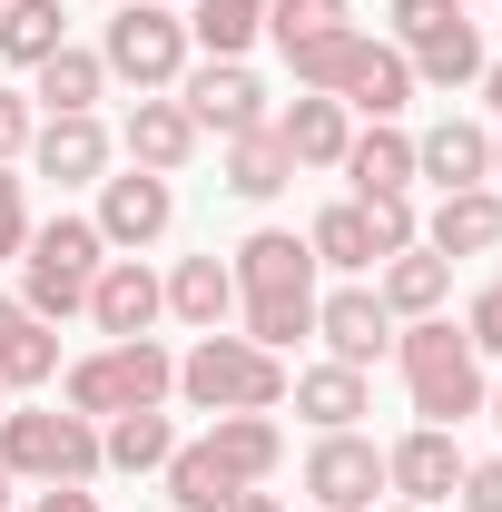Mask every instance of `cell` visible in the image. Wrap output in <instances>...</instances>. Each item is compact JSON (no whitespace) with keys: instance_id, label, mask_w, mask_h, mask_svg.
Wrapping results in <instances>:
<instances>
[{"instance_id":"cell-1","label":"cell","mask_w":502,"mask_h":512,"mask_svg":"<svg viewBox=\"0 0 502 512\" xmlns=\"http://www.w3.org/2000/svg\"><path fill=\"white\" fill-rule=\"evenodd\" d=\"M227 276H237V316H247V335L266 355L315 335V247L296 227H256L247 247L227 256Z\"/></svg>"},{"instance_id":"cell-2","label":"cell","mask_w":502,"mask_h":512,"mask_svg":"<svg viewBox=\"0 0 502 512\" xmlns=\"http://www.w3.org/2000/svg\"><path fill=\"white\" fill-rule=\"evenodd\" d=\"M286 463V424L276 414H207V434L178 444L158 473H168V503L178 512H217L227 493H247Z\"/></svg>"},{"instance_id":"cell-3","label":"cell","mask_w":502,"mask_h":512,"mask_svg":"<svg viewBox=\"0 0 502 512\" xmlns=\"http://www.w3.org/2000/svg\"><path fill=\"white\" fill-rule=\"evenodd\" d=\"M394 365H404L414 414L443 424V434H453V424H473V414H483V394H493V384H483V355H473V335H463L453 316H404V325H394Z\"/></svg>"},{"instance_id":"cell-4","label":"cell","mask_w":502,"mask_h":512,"mask_svg":"<svg viewBox=\"0 0 502 512\" xmlns=\"http://www.w3.org/2000/svg\"><path fill=\"white\" fill-rule=\"evenodd\" d=\"M178 394V355L158 345V335H119V345H99V355H79L60 375V404L69 414H89V424H109V414H148V404H168Z\"/></svg>"},{"instance_id":"cell-5","label":"cell","mask_w":502,"mask_h":512,"mask_svg":"<svg viewBox=\"0 0 502 512\" xmlns=\"http://www.w3.org/2000/svg\"><path fill=\"white\" fill-rule=\"evenodd\" d=\"M178 394H188L197 414H276L286 404V355H266L256 335H197L188 355H178Z\"/></svg>"},{"instance_id":"cell-6","label":"cell","mask_w":502,"mask_h":512,"mask_svg":"<svg viewBox=\"0 0 502 512\" xmlns=\"http://www.w3.org/2000/svg\"><path fill=\"white\" fill-rule=\"evenodd\" d=\"M0 473L10 483H99V424L69 404H10L0 414Z\"/></svg>"},{"instance_id":"cell-7","label":"cell","mask_w":502,"mask_h":512,"mask_svg":"<svg viewBox=\"0 0 502 512\" xmlns=\"http://www.w3.org/2000/svg\"><path fill=\"white\" fill-rule=\"evenodd\" d=\"M99 266H109V237L89 227V217H50V227H30V247H20V306L40 325H60L89 306V286H99Z\"/></svg>"},{"instance_id":"cell-8","label":"cell","mask_w":502,"mask_h":512,"mask_svg":"<svg viewBox=\"0 0 502 512\" xmlns=\"http://www.w3.org/2000/svg\"><path fill=\"white\" fill-rule=\"evenodd\" d=\"M188 50H197L188 10H168V0H128L119 20L99 30V69L128 79L138 99H148V89H178V79H188Z\"/></svg>"},{"instance_id":"cell-9","label":"cell","mask_w":502,"mask_h":512,"mask_svg":"<svg viewBox=\"0 0 502 512\" xmlns=\"http://www.w3.org/2000/svg\"><path fill=\"white\" fill-rule=\"evenodd\" d=\"M394 50L414 69V89H473L483 79V30L463 0H394Z\"/></svg>"},{"instance_id":"cell-10","label":"cell","mask_w":502,"mask_h":512,"mask_svg":"<svg viewBox=\"0 0 502 512\" xmlns=\"http://www.w3.org/2000/svg\"><path fill=\"white\" fill-rule=\"evenodd\" d=\"M424 237L414 227V197H335V207H315V227H306V247H315V266H335V276H375L384 256H404Z\"/></svg>"},{"instance_id":"cell-11","label":"cell","mask_w":502,"mask_h":512,"mask_svg":"<svg viewBox=\"0 0 502 512\" xmlns=\"http://www.w3.org/2000/svg\"><path fill=\"white\" fill-rule=\"evenodd\" d=\"M178 109H188L197 128H217V138H247V128L276 119V109H266V79H256L247 60H188V79H178Z\"/></svg>"},{"instance_id":"cell-12","label":"cell","mask_w":502,"mask_h":512,"mask_svg":"<svg viewBox=\"0 0 502 512\" xmlns=\"http://www.w3.org/2000/svg\"><path fill=\"white\" fill-rule=\"evenodd\" d=\"M375 493H384V444L375 434H315L306 512H375Z\"/></svg>"},{"instance_id":"cell-13","label":"cell","mask_w":502,"mask_h":512,"mask_svg":"<svg viewBox=\"0 0 502 512\" xmlns=\"http://www.w3.org/2000/svg\"><path fill=\"white\" fill-rule=\"evenodd\" d=\"M168 217H178V188L168 178H148V168H119V178H99V237H109V256H138L168 237Z\"/></svg>"},{"instance_id":"cell-14","label":"cell","mask_w":502,"mask_h":512,"mask_svg":"<svg viewBox=\"0 0 502 512\" xmlns=\"http://www.w3.org/2000/svg\"><path fill=\"white\" fill-rule=\"evenodd\" d=\"M325 99H345V119H404L414 69H404V50H394V40L355 30V50H345V69H335V89H325Z\"/></svg>"},{"instance_id":"cell-15","label":"cell","mask_w":502,"mask_h":512,"mask_svg":"<svg viewBox=\"0 0 502 512\" xmlns=\"http://www.w3.org/2000/svg\"><path fill=\"white\" fill-rule=\"evenodd\" d=\"M315 335H325V355L355 365V375H375V355H394V316H384L375 286H335V296H315Z\"/></svg>"},{"instance_id":"cell-16","label":"cell","mask_w":502,"mask_h":512,"mask_svg":"<svg viewBox=\"0 0 502 512\" xmlns=\"http://www.w3.org/2000/svg\"><path fill=\"white\" fill-rule=\"evenodd\" d=\"M79 316L99 325V335H109V345H119V335H148V325L168 316V276H148V256H109V266H99V286H89V306H79Z\"/></svg>"},{"instance_id":"cell-17","label":"cell","mask_w":502,"mask_h":512,"mask_svg":"<svg viewBox=\"0 0 502 512\" xmlns=\"http://www.w3.org/2000/svg\"><path fill=\"white\" fill-rule=\"evenodd\" d=\"M453 483H463V444L443 434V424H414L404 444H384V493L394 503H453Z\"/></svg>"},{"instance_id":"cell-18","label":"cell","mask_w":502,"mask_h":512,"mask_svg":"<svg viewBox=\"0 0 502 512\" xmlns=\"http://www.w3.org/2000/svg\"><path fill=\"white\" fill-rule=\"evenodd\" d=\"M197 138H207V128L178 109V89H148V99L128 109V128H119L128 168H148V178H178V168L197 158Z\"/></svg>"},{"instance_id":"cell-19","label":"cell","mask_w":502,"mask_h":512,"mask_svg":"<svg viewBox=\"0 0 502 512\" xmlns=\"http://www.w3.org/2000/svg\"><path fill=\"white\" fill-rule=\"evenodd\" d=\"M30 158H40V178H60V188H99L109 158H119V138L99 128V109H89V119H40L30 128Z\"/></svg>"},{"instance_id":"cell-20","label":"cell","mask_w":502,"mask_h":512,"mask_svg":"<svg viewBox=\"0 0 502 512\" xmlns=\"http://www.w3.org/2000/svg\"><path fill=\"white\" fill-rule=\"evenodd\" d=\"M414 178H434L443 197L453 188H493V128L483 119H434L414 138Z\"/></svg>"},{"instance_id":"cell-21","label":"cell","mask_w":502,"mask_h":512,"mask_svg":"<svg viewBox=\"0 0 502 512\" xmlns=\"http://www.w3.org/2000/svg\"><path fill=\"white\" fill-rule=\"evenodd\" d=\"M266 128H276V148L296 168H345V138H355L345 99H325V89H296V109H276Z\"/></svg>"},{"instance_id":"cell-22","label":"cell","mask_w":502,"mask_h":512,"mask_svg":"<svg viewBox=\"0 0 502 512\" xmlns=\"http://www.w3.org/2000/svg\"><path fill=\"white\" fill-rule=\"evenodd\" d=\"M286 394H296V414H306L315 434H355L365 414H375V384L355 375V365H306V375H286Z\"/></svg>"},{"instance_id":"cell-23","label":"cell","mask_w":502,"mask_h":512,"mask_svg":"<svg viewBox=\"0 0 502 512\" xmlns=\"http://www.w3.org/2000/svg\"><path fill=\"white\" fill-rule=\"evenodd\" d=\"M345 178H355V197L375 207V197H414V138L394 119H365L355 138H345Z\"/></svg>"},{"instance_id":"cell-24","label":"cell","mask_w":502,"mask_h":512,"mask_svg":"<svg viewBox=\"0 0 502 512\" xmlns=\"http://www.w3.org/2000/svg\"><path fill=\"white\" fill-rule=\"evenodd\" d=\"M424 247H434V256H493L502 247V188H453V197H434Z\"/></svg>"},{"instance_id":"cell-25","label":"cell","mask_w":502,"mask_h":512,"mask_svg":"<svg viewBox=\"0 0 502 512\" xmlns=\"http://www.w3.org/2000/svg\"><path fill=\"white\" fill-rule=\"evenodd\" d=\"M375 296H384V316L404 325V316H443V296H453V256H434L424 237L404 256H384L375 266Z\"/></svg>"},{"instance_id":"cell-26","label":"cell","mask_w":502,"mask_h":512,"mask_svg":"<svg viewBox=\"0 0 502 512\" xmlns=\"http://www.w3.org/2000/svg\"><path fill=\"white\" fill-rule=\"evenodd\" d=\"M168 316L188 325V335H217V325L237 316V276H227V256H178V266H168Z\"/></svg>"},{"instance_id":"cell-27","label":"cell","mask_w":502,"mask_h":512,"mask_svg":"<svg viewBox=\"0 0 502 512\" xmlns=\"http://www.w3.org/2000/svg\"><path fill=\"white\" fill-rule=\"evenodd\" d=\"M30 99H40L50 119H89V109L109 99V69H99V50H79V40H69V50H50V60L30 69Z\"/></svg>"},{"instance_id":"cell-28","label":"cell","mask_w":502,"mask_h":512,"mask_svg":"<svg viewBox=\"0 0 502 512\" xmlns=\"http://www.w3.org/2000/svg\"><path fill=\"white\" fill-rule=\"evenodd\" d=\"M50 375H60V335L30 316L20 296H0V384L30 394V384H50Z\"/></svg>"},{"instance_id":"cell-29","label":"cell","mask_w":502,"mask_h":512,"mask_svg":"<svg viewBox=\"0 0 502 512\" xmlns=\"http://www.w3.org/2000/svg\"><path fill=\"white\" fill-rule=\"evenodd\" d=\"M168 453H178L168 404H148V414H109V424H99V463H109V473H158Z\"/></svg>"},{"instance_id":"cell-30","label":"cell","mask_w":502,"mask_h":512,"mask_svg":"<svg viewBox=\"0 0 502 512\" xmlns=\"http://www.w3.org/2000/svg\"><path fill=\"white\" fill-rule=\"evenodd\" d=\"M227 188L247 197V207H266V197L296 188V158L276 148V128H247V138H227Z\"/></svg>"},{"instance_id":"cell-31","label":"cell","mask_w":502,"mask_h":512,"mask_svg":"<svg viewBox=\"0 0 502 512\" xmlns=\"http://www.w3.org/2000/svg\"><path fill=\"white\" fill-rule=\"evenodd\" d=\"M50 50H69L60 0H0V60H10V69H40Z\"/></svg>"},{"instance_id":"cell-32","label":"cell","mask_w":502,"mask_h":512,"mask_svg":"<svg viewBox=\"0 0 502 512\" xmlns=\"http://www.w3.org/2000/svg\"><path fill=\"white\" fill-rule=\"evenodd\" d=\"M266 30V0H188V40L207 60H247Z\"/></svg>"},{"instance_id":"cell-33","label":"cell","mask_w":502,"mask_h":512,"mask_svg":"<svg viewBox=\"0 0 502 512\" xmlns=\"http://www.w3.org/2000/svg\"><path fill=\"white\" fill-rule=\"evenodd\" d=\"M325 30H345V0H266V40H276V50L325 40Z\"/></svg>"},{"instance_id":"cell-34","label":"cell","mask_w":502,"mask_h":512,"mask_svg":"<svg viewBox=\"0 0 502 512\" xmlns=\"http://www.w3.org/2000/svg\"><path fill=\"white\" fill-rule=\"evenodd\" d=\"M345 50H355V20H345V30H325V40H296V50H286V69H296V89H335V69H345Z\"/></svg>"},{"instance_id":"cell-35","label":"cell","mask_w":502,"mask_h":512,"mask_svg":"<svg viewBox=\"0 0 502 512\" xmlns=\"http://www.w3.org/2000/svg\"><path fill=\"white\" fill-rule=\"evenodd\" d=\"M20 247H30V178L0 168V256H20Z\"/></svg>"},{"instance_id":"cell-36","label":"cell","mask_w":502,"mask_h":512,"mask_svg":"<svg viewBox=\"0 0 502 512\" xmlns=\"http://www.w3.org/2000/svg\"><path fill=\"white\" fill-rule=\"evenodd\" d=\"M463 335H473V355H502V276L463 306Z\"/></svg>"},{"instance_id":"cell-37","label":"cell","mask_w":502,"mask_h":512,"mask_svg":"<svg viewBox=\"0 0 502 512\" xmlns=\"http://www.w3.org/2000/svg\"><path fill=\"white\" fill-rule=\"evenodd\" d=\"M453 503H463V512H502V453H493V463H463Z\"/></svg>"},{"instance_id":"cell-38","label":"cell","mask_w":502,"mask_h":512,"mask_svg":"<svg viewBox=\"0 0 502 512\" xmlns=\"http://www.w3.org/2000/svg\"><path fill=\"white\" fill-rule=\"evenodd\" d=\"M30 99H20V89H0V168H10V158H20V148H30Z\"/></svg>"},{"instance_id":"cell-39","label":"cell","mask_w":502,"mask_h":512,"mask_svg":"<svg viewBox=\"0 0 502 512\" xmlns=\"http://www.w3.org/2000/svg\"><path fill=\"white\" fill-rule=\"evenodd\" d=\"M20 512H99V493H89V483H40Z\"/></svg>"},{"instance_id":"cell-40","label":"cell","mask_w":502,"mask_h":512,"mask_svg":"<svg viewBox=\"0 0 502 512\" xmlns=\"http://www.w3.org/2000/svg\"><path fill=\"white\" fill-rule=\"evenodd\" d=\"M217 512H286V503H276L266 483H247V493H227V503H217Z\"/></svg>"},{"instance_id":"cell-41","label":"cell","mask_w":502,"mask_h":512,"mask_svg":"<svg viewBox=\"0 0 502 512\" xmlns=\"http://www.w3.org/2000/svg\"><path fill=\"white\" fill-rule=\"evenodd\" d=\"M483 99H493V119H502V60H483Z\"/></svg>"},{"instance_id":"cell-42","label":"cell","mask_w":502,"mask_h":512,"mask_svg":"<svg viewBox=\"0 0 502 512\" xmlns=\"http://www.w3.org/2000/svg\"><path fill=\"white\" fill-rule=\"evenodd\" d=\"M483 414H493V424H502V384H493V394H483Z\"/></svg>"},{"instance_id":"cell-43","label":"cell","mask_w":502,"mask_h":512,"mask_svg":"<svg viewBox=\"0 0 502 512\" xmlns=\"http://www.w3.org/2000/svg\"><path fill=\"white\" fill-rule=\"evenodd\" d=\"M493 178H502V128H493Z\"/></svg>"},{"instance_id":"cell-44","label":"cell","mask_w":502,"mask_h":512,"mask_svg":"<svg viewBox=\"0 0 502 512\" xmlns=\"http://www.w3.org/2000/svg\"><path fill=\"white\" fill-rule=\"evenodd\" d=\"M0 512H10V473H0Z\"/></svg>"},{"instance_id":"cell-45","label":"cell","mask_w":502,"mask_h":512,"mask_svg":"<svg viewBox=\"0 0 502 512\" xmlns=\"http://www.w3.org/2000/svg\"><path fill=\"white\" fill-rule=\"evenodd\" d=\"M0 414H10V384H0Z\"/></svg>"},{"instance_id":"cell-46","label":"cell","mask_w":502,"mask_h":512,"mask_svg":"<svg viewBox=\"0 0 502 512\" xmlns=\"http://www.w3.org/2000/svg\"><path fill=\"white\" fill-rule=\"evenodd\" d=\"M384 512H414V503H384Z\"/></svg>"},{"instance_id":"cell-47","label":"cell","mask_w":502,"mask_h":512,"mask_svg":"<svg viewBox=\"0 0 502 512\" xmlns=\"http://www.w3.org/2000/svg\"><path fill=\"white\" fill-rule=\"evenodd\" d=\"M168 10H188V0H168Z\"/></svg>"},{"instance_id":"cell-48","label":"cell","mask_w":502,"mask_h":512,"mask_svg":"<svg viewBox=\"0 0 502 512\" xmlns=\"http://www.w3.org/2000/svg\"><path fill=\"white\" fill-rule=\"evenodd\" d=\"M463 10H473V0H463Z\"/></svg>"}]
</instances>
